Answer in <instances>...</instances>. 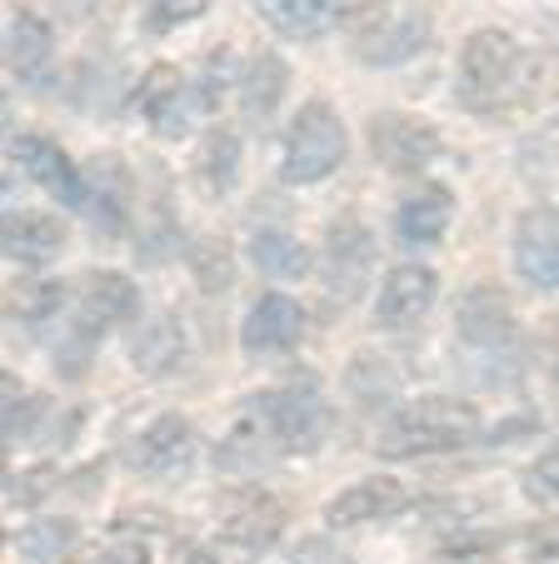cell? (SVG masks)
Here are the masks:
<instances>
[{
  "instance_id": "1",
  "label": "cell",
  "mask_w": 559,
  "mask_h": 564,
  "mask_svg": "<svg viewBox=\"0 0 559 564\" xmlns=\"http://www.w3.org/2000/svg\"><path fill=\"white\" fill-rule=\"evenodd\" d=\"M140 310V290L136 280H126L120 270H90L75 290V315L65 325V335L55 340V370L65 380H80L96 360V345L106 340L110 330L130 325Z\"/></svg>"
},
{
  "instance_id": "2",
  "label": "cell",
  "mask_w": 559,
  "mask_h": 564,
  "mask_svg": "<svg viewBox=\"0 0 559 564\" xmlns=\"http://www.w3.org/2000/svg\"><path fill=\"white\" fill-rule=\"evenodd\" d=\"M529 61L509 31H475L460 51V106L475 116H509L529 106Z\"/></svg>"
},
{
  "instance_id": "3",
  "label": "cell",
  "mask_w": 559,
  "mask_h": 564,
  "mask_svg": "<svg viewBox=\"0 0 559 564\" xmlns=\"http://www.w3.org/2000/svg\"><path fill=\"white\" fill-rule=\"evenodd\" d=\"M480 435V410L464 400H444V394H420L410 405H400L380 425V449L385 459H420V455H444V449L475 445Z\"/></svg>"
},
{
  "instance_id": "4",
  "label": "cell",
  "mask_w": 559,
  "mask_h": 564,
  "mask_svg": "<svg viewBox=\"0 0 559 564\" xmlns=\"http://www.w3.org/2000/svg\"><path fill=\"white\" fill-rule=\"evenodd\" d=\"M350 155L345 120L335 116V106L325 100H305L290 120L286 135V160H280V181L286 185H315L325 175H335Z\"/></svg>"
},
{
  "instance_id": "5",
  "label": "cell",
  "mask_w": 559,
  "mask_h": 564,
  "mask_svg": "<svg viewBox=\"0 0 559 564\" xmlns=\"http://www.w3.org/2000/svg\"><path fill=\"white\" fill-rule=\"evenodd\" d=\"M255 415L265 420L280 455H310L330 435V410L310 384H280L270 394H255Z\"/></svg>"
},
{
  "instance_id": "6",
  "label": "cell",
  "mask_w": 559,
  "mask_h": 564,
  "mask_svg": "<svg viewBox=\"0 0 559 564\" xmlns=\"http://www.w3.org/2000/svg\"><path fill=\"white\" fill-rule=\"evenodd\" d=\"M369 150H375V160L385 171L405 175V171H424L444 150V140L430 120L410 116V110H380L369 120Z\"/></svg>"
},
{
  "instance_id": "7",
  "label": "cell",
  "mask_w": 559,
  "mask_h": 564,
  "mask_svg": "<svg viewBox=\"0 0 559 564\" xmlns=\"http://www.w3.org/2000/svg\"><path fill=\"white\" fill-rule=\"evenodd\" d=\"M201 459V435H195L191 420L180 415H160L140 430L136 449H130V465L146 479H185Z\"/></svg>"
},
{
  "instance_id": "8",
  "label": "cell",
  "mask_w": 559,
  "mask_h": 564,
  "mask_svg": "<svg viewBox=\"0 0 559 564\" xmlns=\"http://www.w3.org/2000/svg\"><path fill=\"white\" fill-rule=\"evenodd\" d=\"M325 290L335 300H359L365 295V280L375 270V235L365 230V220L355 215H340L325 235Z\"/></svg>"
},
{
  "instance_id": "9",
  "label": "cell",
  "mask_w": 559,
  "mask_h": 564,
  "mask_svg": "<svg viewBox=\"0 0 559 564\" xmlns=\"http://www.w3.org/2000/svg\"><path fill=\"white\" fill-rule=\"evenodd\" d=\"M515 270L525 285L559 290V210L535 205L515 220Z\"/></svg>"
},
{
  "instance_id": "10",
  "label": "cell",
  "mask_w": 559,
  "mask_h": 564,
  "mask_svg": "<svg viewBox=\"0 0 559 564\" xmlns=\"http://www.w3.org/2000/svg\"><path fill=\"white\" fill-rule=\"evenodd\" d=\"M11 155H15V165H21V171L31 175L45 195H51V200L71 205V210H85V175H80V165H75V160L55 145V140L15 135L11 140Z\"/></svg>"
},
{
  "instance_id": "11",
  "label": "cell",
  "mask_w": 559,
  "mask_h": 564,
  "mask_svg": "<svg viewBox=\"0 0 559 564\" xmlns=\"http://www.w3.org/2000/svg\"><path fill=\"white\" fill-rule=\"evenodd\" d=\"M286 530V505L265 490H240L225 500V520H221V540H230L240 554H265Z\"/></svg>"
},
{
  "instance_id": "12",
  "label": "cell",
  "mask_w": 559,
  "mask_h": 564,
  "mask_svg": "<svg viewBox=\"0 0 559 564\" xmlns=\"http://www.w3.org/2000/svg\"><path fill=\"white\" fill-rule=\"evenodd\" d=\"M130 365L146 380H170L191 365V335L180 325V315H150L130 325Z\"/></svg>"
},
{
  "instance_id": "13",
  "label": "cell",
  "mask_w": 559,
  "mask_h": 564,
  "mask_svg": "<svg viewBox=\"0 0 559 564\" xmlns=\"http://www.w3.org/2000/svg\"><path fill=\"white\" fill-rule=\"evenodd\" d=\"M460 340L480 355H499V360H515V315H509V300L499 290H470L460 300Z\"/></svg>"
},
{
  "instance_id": "14",
  "label": "cell",
  "mask_w": 559,
  "mask_h": 564,
  "mask_svg": "<svg viewBox=\"0 0 559 564\" xmlns=\"http://www.w3.org/2000/svg\"><path fill=\"white\" fill-rule=\"evenodd\" d=\"M434 295H440V280L430 265H395L380 280V295H375V319L385 330H410L430 315Z\"/></svg>"
},
{
  "instance_id": "15",
  "label": "cell",
  "mask_w": 559,
  "mask_h": 564,
  "mask_svg": "<svg viewBox=\"0 0 559 564\" xmlns=\"http://www.w3.org/2000/svg\"><path fill=\"white\" fill-rule=\"evenodd\" d=\"M300 340H305V310H300V300L280 295V290L255 300L250 315H245V330H240L245 350L250 355H286V350H295Z\"/></svg>"
},
{
  "instance_id": "16",
  "label": "cell",
  "mask_w": 559,
  "mask_h": 564,
  "mask_svg": "<svg viewBox=\"0 0 559 564\" xmlns=\"http://www.w3.org/2000/svg\"><path fill=\"white\" fill-rule=\"evenodd\" d=\"M6 65L25 90L51 86L55 75V35L35 11H15L11 31H6Z\"/></svg>"
},
{
  "instance_id": "17",
  "label": "cell",
  "mask_w": 559,
  "mask_h": 564,
  "mask_svg": "<svg viewBox=\"0 0 559 564\" xmlns=\"http://www.w3.org/2000/svg\"><path fill=\"white\" fill-rule=\"evenodd\" d=\"M395 510H405V485L400 479L395 475H365L330 500L325 524L330 530H355V524H369V520H390Z\"/></svg>"
},
{
  "instance_id": "18",
  "label": "cell",
  "mask_w": 559,
  "mask_h": 564,
  "mask_svg": "<svg viewBox=\"0 0 559 564\" xmlns=\"http://www.w3.org/2000/svg\"><path fill=\"white\" fill-rule=\"evenodd\" d=\"M0 246H6V256H11L15 265L35 270L65 250V225L45 210H11L6 225H0Z\"/></svg>"
},
{
  "instance_id": "19",
  "label": "cell",
  "mask_w": 559,
  "mask_h": 564,
  "mask_svg": "<svg viewBox=\"0 0 559 564\" xmlns=\"http://www.w3.org/2000/svg\"><path fill=\"white\" fill-rule=\"evenodd\" d=\"M85 210L96 215L100 230L120 235L130 215V171L116 155H96L85 165Z\"/></svg>"
},
{
  "instance_id": "20",
  "label": "cell",
  "mask_w": 559,
  "mask_h": 564,
  "mask_svg": "<svg viewBox=\"0 0 559 564\" xmlns=\"http://www.w3.org/2000/svg\"><path fill=\"white\" fill-rule=\"evenodd\" d=\"M255 15L286 41H315L335 25V0H255Z\"/></svg>"
},
{
  "instance_id": "21",
  "label": "cell",
  "mask_w": 559,
  "mask_h": 564,
  "mask_svg": "<svg viewBox=\"0 0 559 564\" xmlns=\"http://www.w3.org/2000/svg\"><path fill=\"white\" fill-rule=\"evenodd\" d=\"M450 191H440V185H424V191H415L410 200L395 210V230H400L405 246H434L444 230H450Z\"/></svg>"
},
{
  "instance_id": "22",
  "label": "cell",
  "mask_w": 559,
  "mask_h": 564,
  "mask_svg": "<svg viewBox=\"0 0 559 564\" xmlns=\"http://www.w3.org/2000/svg\"><path fill=\"white\" fill-rule=\"evenodd\" d=\"M286 86H290V70L280 55H255L250 65L240 70V110L245 120H270L275 110H280V100H286Z\"/></svg>"
},
{
  "instance_id": "23",
  "label": "cell",
  "mask_w": 559,
  "mask_h": 564,
  "mask_svg": "<svg viewBox=\"0 0 559 564\" xmlns=\"http://www.w3.org/2000/svg\"><path fill=\"white\" fill-rule=\"evenodd\" d=\"M424 41H430V21H424L420 11H410L405 21H385L375 35H365V41H359V61L400 65V61H410V55H420Z\"/></svg>"
},
{
  "instance_id": "24",
  "label": "cell",
  "mask_w": 559,
  "mask_h": 564,
  "mask_svg": "<svg viewBox=\"0 0 559 564\" xmlns=\"http://www.w3.org/2000/svg\"><path fill=\"white\" fill-rule=\"evenodd\" d=\"M235 175H240V135L235 130H211L201 155H195V185L221 200V195H230Z\"/></svg>"
},
{
  "instance_id": "25",
  "label": "cell",
  "mask_w": 559,
  "mask_h": 564,
  "mask_svg": "<svg viewBox=\"0 0 559 564\" xmlns=\"http://www.w3.org/2000/svg\"><path fill=\"white\" fill-rule=\"evenodd\" d=\"M250 260L265 270L270 280H305L310 275V250H305V240H295V235H286V230H260L250 240Z\"/></svg>"
},
{
  "instance_id": "26",
  "label": "cell",
  "mask_w": 559,
  "mask_h": 564,
  "mask_svg": "<svg viewBox=\"0 0 559 564\" xmlns=\"http://www.w3.org/2000/svg\"><path fill=\"white\" fill-rule=\"evenodd\" d=\"M191 275L205 295H225L235 285V250L225 246L221 235H201L191 246Z\"/></svg>"
},
{
  "instance_id": "27",
  "label": "cell",
  "mask_w": 559,
  "mask_h": 564,
  "mask_svg": "<svg viewBox=\"0 0 559 564\" xmlns=\"http://www.w3.org/2000/svg\"><path fill=\"white\" fill-rule=\"evenodd\" d=\"M75 544V524L71 520H31L21 534H15V550L21 560H55Z\"/></svg>"
},
{
  "instance_id": "28",
  "label": "cell",
  "mask_w": 559,
  "mask_h": 564,
  "mask_svg": "<svg viewBox=\"0 0 559 564\" xmlns=\"http://www.w3.org/2000/svg\"><path fill=\"white\" fill-rule=\"evenodd\" d=\"M41 415H45L41 394H31L15 375H6V440H11V445H25Z\"/></svg>"
},
{
  "instance_id": "29",
  "label": "cell",
  "mask_w": 559,
  "mask_h": 564,
  "mask_svg": "<svg viewBox=\"0 0 559 564\" xmlns=\"http://www.w3.org/2000/svg\"><path fill=\"white\" fill-rule=\"evenodd\" d=\"M65 300H71V290H65L61 280H35V285H25L21 295H15V315H21L31 330H41L45 319H61Z\"/></svg>"
},
{
  "instance_id": "30",
  "label": "cell",
  "mask_w": 559,
  "mask_h": 564,
  "mask_svg": "<svg viewBox=\"0 0 559 564\" xmlns=\"http://www.w3.org/2000/svg\"><path fill=\"white\" fill-rule=\"evenodd\" d=\"M180 86H185V80H180V70H175V65H150V70H146V80H140V86L130 90V106H136V110H146V116L155 120L160 110H165L170 100L180 96Z\"/></svg>"
},
{
  "instance_id": "31",
  "label": "cell",
  "mask_w": 559,
  "mask_h": 564,
  "mask_svg": "<svg viewBox=\"0 0 559 564\" xmlns=\"http://www.w3.org/2000/svg\"><path fill=\"white\" fill-rule=\"evenodd\" d=\"M519 490H525L529 505H539V510H555V505H559V445H549L545 455H539L535 465L519 475Z\"/></svg>"
},
{
  "instance_id": "32",
  "label": "cell",
  "mask_w": 559,
  "mask_h": 564,
  "mask_svg": "<svg viewBox=\"0 0 559 564\" xmlns=\"http://www.w3.org/2000/svg\"><path fill=\"white\" fill-rule=\"evenodd\" d=\"M390 21V0H335V25H345L350 35H375Z\"/></svg>"
},
{
  "instance_id": "33",
  "label": "cell",
  "mask_w": 559,
  "mask_h": 564,
  "mask_svg": "<svg viewBox=\"0 0 559 564\" xmlns=\"http://www.w3.org/2000/svg\"><path fill=\"white\" fill-rule=\"evenodd\" d=\"M205 11H211V0H155V6L146 11V31L150 35L175 31V25L195 21V15H205Z\"/></svg>"
},
{
  "instance_id": "34",
  "label": "cell",
  "mask_w": 559,
  "mask_h": 564,
  "mask_svg": "<svg viewBox=\"0 0 559 564\" xmlns=\"http://www.w3.org/2000/svg\"><path fill=\"white\" fill-rule=\"evenodd\" d=\"M335 560H340V554L330 550V544L305 540V544H300V560H295V564H335Z\"/></svg>"
},
{
  "instance_id": "35",
  "label": "cell",
  "mask_w": 559,
  "mask_h": 564,
  "mask_svg": "<svg viewBox=\"0 0 559 564\" xmlns=\"http://www.w3.org/2000/svg\"><path fill=\"white\" fill-rule=\"evenodd\" d=\"M106 564H150V560H146V550H140V544H126V550L106 554Z\"/></svg>"
},
{
  "instance_id": "36",
  "label": "cell",
  "mask_w": 559,
  "mask_h": 564,
  "mask_svg": "<svg viewBox=\"0 0 559 564\" xmlns=\"http://www.w3.org/2000/svg\"><path fill=\"white\" fill-rule=\"evenodd\" d=\"M444 564H495L490 554H444Z\"/></svg>"
}]
</instances>
